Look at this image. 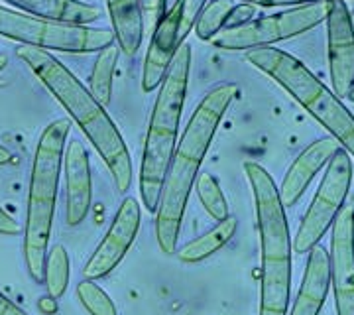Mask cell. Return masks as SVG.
<instances>
[{"instance_id":"obj_34","label":"cell","mask_w":354,"mask_h":315,"mask_svg":"<svg viewBox=\"0 0 354 315\" xmlns=\"http://www.w3.org/2000/svg\"><path fill=\"white\" fill-rule=\"evenodd\" d=\"M6 65H8V57L0 53V71H4V69H6Z\"/></svg>"},{"instance_id":"obj_20","label":"cell","mask_w":354,"mask_h":315,"mask_svg":"<svg viewBox=\"0 0 354 315\" xmlns=\"http://www.w3.org/2000/svg\"><path fill=\"white\" fill-rule=\"evenodd\" d=\"M118 55H120V50H118L116 42L99 51L95 65H93V71H91V79H88L91 95L101 102L104 109L111 105V99H113V79Z\"/></svg>"},{"instance_id":"obj_27","label":"cell","mask_w":354,"mask_h":315,"mask_svg":"<svg viewBox=\"0 0 354 315\" xmlns=\"http://www.w3.org/2000/svg\"><path fill=\"white\" fill-rule=\"evenodd\" d=\"M140 4L144 12V24H148L153 30L158 22L164 18L165 2L164 0H140Z\"/></svg>"},{"instance_id":"obj_14","label":"cell","mask_w":354,"mask_h":315,"mask_svg":"<svg viewBox=\"0 0 354 315\" xmlns=\"http://www.w3.org/2000/svg\"><path fill=\"white\" fill-rule=\"evenodd\" d=\"M179 22H181V10L177 4L169 12L164 14V18L152 30V39L146 51L144 69H142L144 93H152L162 85L177 50L181 48V44H185L179 38Z\"/></svg>"},{"instance_id":"obj_15","label":"cell","mask_w":354,"mask_h":315,"mask_svg":"<svg viewBox=\"0 0 354 315\" xmlns=\"http://www.w3.org/2000/svg\"><path fill=\"white\" fill-rule=\"evenodd\" d=\"M342 146L333 138L325 136L315 142H311L290 165L288 174L283 176V181L278 188L279 199L283 203V207H293L297 201L304 197L305 189L309 188V183L313 181V177L329 164L330 158L341 150Z\"/></svg>"},{"instance_id":"obj_11","label":"cell","mask_w":354,"mask_h":315,"mask_svg":"<svg viewBox=\"0 0 354 315\" xmlns=\"http://www.w3.org/2000/svg\"><path fill=\"white\" fill-rule=\"evenodd\" d=\"M327 24V63L333 91L339 99L354 87V22L346 0H333Z\"/></svg>"},{"instance_id":"obj_13","label":"cell","mask_w":354,"mask_h":315,"mask_svg":"<svg viewBox=\"0 0 354 315\" xmlns=\"http://www.w3.org/2000/svg\"><path fill=\"white\" fill-rule=\"evenodd\" d=\"M65 174V223L77 227L85 221L93 205V181L91 164L85 144L81 140H69L64 154Z\"/></svg>"},{"instance_id":"obj_35","label":"cell","mask_w":354,"mask_h":315,"mask_svg":"<svg viewBox=\"0 0 354 315\" xmlns=\"http://www.w3.org/2000/svg\"><path fill=\"white\" fill-rule=\"evenodd\" d=\"M346 99H348V101H351V102H354V87L351 89V93L346 95Z\"/></svg>"},{"instance_id":"obj_18","label":"cell","mask_w":354,"mask_h":315,"mask_svg":"<svg viewBox=\"0 0 354 315\" xmlns=\"http://www.w3.org/2000/svg\"><path fill=\"white\" fill-rule=\"evenodd\" d=\"M16 8L24 10L32 16H41L57 22L69 24H93L101 18V10L93 4L81 0H6Z\"/></svg>"},{"instance_id":"obj_26","label":"cell","mask_w":354,"mask_h":315,"mask_svg":"<svg viewBox=\"0 0 354 315\" xmlns=\"http://www.w3.org/2000/svg\"><path fill=\"white\" fill-rule=\"evenodd\" d=\"M258 16V6L248 4V2H242V4H234V8L228 14L227 22L223 30H230V28H239V26L248 24L250 20H254Z\"/></svg>"},{"instance_id":"obj_29","label":"cell","mask_w":354,"mask_h":315,"mask_svg":"<svg viewBox=\"0 0 354 315\" xmlns=\"http://www.w3.org/2000/svg\"><path fill=\"white\" fill-rule=\"evenodd\" d=\"M20 233V223L14 219L12 215L6 213L2 207H0V235L4 237H14Z\"/></svg>"},{"instance_id":"obj_2","label":"cell","mask_w":354,"mask_h":315,"mask_svg":"<svg viewBox=\"0 0 354 315\" xmlns=\"http://www.w3.org/2000/svg\"><path fill=\"white\" fill-rule=\"evenodd\" d=\"M16 55L26 63V67L36 75L39 83L50 91L53 99L64 107L69 118L83 130L95 152L109 168L118 193H127L132 186V158L111 114L50 51L20 46L16 48Z\"/></svg>"},{"instance_id":"obj_30","label":"cell","mask_w":354,"mask_h":315,"mask_svg":"<svg viewBox=\"0 0 354 315\" xmlns=\"http://www.w3.org/2000/svg\"><path fill=\"white\" fill-rule=\"evenodd\" d=\"M0 315H28L22 309V307H18L16 303L10 302L4 294H0Z\"/></svg>"},{"instance_id":"obj_28","label":"cell","mask_w":354,"mask_h":315,"mask_svg":"<svg viewBox=\"0 0 354 315\" xmlns=\"http://www.w3.org/2000/svg\"><path fill=\"white\" fill-rule=\"evenodd\" d=\"M254 6H307L317 2H333V0H242Z\"/></svg>"},{"instance_id":"obj_9","label":"cell","mask_w":354,"mask_h":315,"mask_svg":"<svg viewBox=\"0 0 354 315\" xmlns=\"http://www.w3.org/2000/svg\"><path fill=\"white\" fill-rule=\"evenodd\" d=\"M351 183H353V158L344 148H341L330 158L319 189L311 199V205L305 211L304 221L291 242L293 251L307 254L315 244L321 242L327 231L333 227L339 211L344 207Z\"/></svg>"},{"instance_id":"obj_22","label":"cell","mask_w":354,"mask_h":315,"mask_svg":"<svg viewBox=\"0 0 354 315\" xmlns=\"http://www.w3.org/2000/svg\"><path fill=\"white\" fill-rule=\"evenodd\" d=\"M48 294L53 300L64 298L69 286V254L64 244H55L48 252V260H46V282Z\"/></svg>"},{"instance_id":"obj_5","label":"cell","mask_w":354,"mask_h":315,"mask_svg":"<svg viewBox=\"0 0 354 315\" xmlns=\"http://www.w3.org/2000/svg\"><path fill=\"white\" fill-rule=\"evenodd\" d=\"M191 75V46L185 42L177 50L153 102L148 132L144 140L142 164H140V195L142 205L158 211L160 195L164 189L165 174L177 144V130L187 97Z\"/></svg>"},{"instance_id":"obj_6","label":"cell","mask_w":354,"mask_h":315,"mask_svg":"<svg viewBox=\"0 0 354 315\" xmlns=\"http://www.w3.org/2000/svg\"><path fill=\"white\" fill-rule=\"evenodd\" d=\"M246 62L283 89L293 101L323 126L354 158V114L344 102L315 77L304 62L279 48H260L246 53Z\"/></svg>"},{"instance_id":"obj_12","label":"cell","mask_w":354,"mask_h":315,"mask_svg":"<svg viewBox=\"0 0 354 315\" xmlns=\"http://www.w3.org/2000/svg\"><path fill=\"white\" fill-rule=\"evenodd\" d=\"M330 235V284L337 315H354V209L344 205Z\"/></svg>"},{"instance_id":"obj_10","label":"cell","mask_w":354,"mask_h":315,"mask_svg":"<svg viewBox=\"0 0 354 315\" xmlns=\"http://www.w3.org/2000/svg\"><path fill=\"white\" fill-rule=\"evenodd\" d=\"M140 221H142L140 203L134 197H127L120 203L106 235L102 237L99 246L87 260L83 268V276L87 280H101L109 276L130 251L140 231Z\"/></svg>"},{"instance_id":"obj_16","label":"cell","mask_w":354,"mask_h":315,"mask_svg":"<svg viewBox=\"0 0 354 315\" xmlns=\"http://www.w3.org/2000/svg\"><path fill=\"white\" fill-rule=\"evenodd\" d=\"M304 282L295 296L293 307L288 315H319L330 288V258L329 251L319 242L307 252Z\"/></svg>"},{"instance_id":"obj_19","label":"cell","mask_w":354,"mask_h":315,"mask_svg":"<svg viewBox=\"0 0 354 315\" xmlns=\"http://www.w3.org/2000/svg\"><path fill=\"white\" fill-rule=\"evenodd\" d=\"M236 228H239L236 217H230L228 215L227 219L216 221V225L211 231H207L205 235L187 242L185 246H181L177 251V258L181 262H185V264H197V262H201V260H205V258H209L215 252L221 251L228 240L234 237Z\"/></svg>"},{"instance_id":"obj_32","label":"cell","mask_w":354,"mask_h":315,"mask_svg":"<svg viewBox=\"0 0 354 315\" xmlns=\"http://www.w3.org/2000/svg\"><path fill=\"white\" fill-rule=\"evenodd\" d=\"M14 162V154L6 146H2L0 144V165H6V164H12Z\"/></svg>"},{"instance_id":"obj_31","label":"cell","mask_w":354,"mask_h":315,"mask_svg":"<svg viewBox=\"0 0 354 315\" xmlns=\"http://www.w3.org/2000/svg\"><path fill=\"white\" fill-rule=\"evenodd\" d=\"M39 309L44 312V314H48V315H53L55 312H57V303H55V300L53 298H41L39 300Z\"/></svg>"},{"instance_id":"obj_21","label":"cell","mask_w":354,"mask_h":315,"mask_svg":"<svg viewBox=\"0 0 354 315\" xmlns=\"http://www.w3.org/2000/svg\"><path fill=\"white\" fill-rule=\"evenodd\" d=\"M232 8H234L232 0H209L193 26V32L197 34V38L203 42H211L225 28V22Z\"/></svg>"},{"instance_id":"obj_23","label":"cell","mask_w":354,"mask_h":315,"mask_svg":"<svg viewBox=\"0 0 354 315\" xmlns=\"http://www.w3.org/2000/svg\"><path fill=\"white\" fill-rule=\"evenodd\" d=\"M195 189L199 195V201L205 207V211L211 215L215 221H223L228 217V205L225 193L221 189V183L216 181L213 174H199L195 179Z\"/></svg>"},{"instance_id":"obj_24","label":"cell","mask_w":354,"mask_h":315,"mask_svg":"<svg viewBox=\"0 0 354 315\" xmlns=\"http://www.w3.org/2000/svg\"><path fill=\"white\" fill-rule=\"evenodd\" d=\"M77 298L91 315H118L111 296L95 280H83L77 286Z\"/></svg>"},{"instance_id":"obj_17","label":"cell","mask_w":354,"mask_h":315,"mask_svg":"<svg viewBox=\"0 0 354 315\" xmlns=\"http://www.w3.org/2000/svg\"><path fill=\"white\" fill-rule=\"evenodd\" d=\"M106 10L113 24L114 42L127 57L138 53L144 39V12L140 0H106Z\"/></svg>"},{"instance_id":"obj_7","label":"cell","mask_w":354,"mask_h":315,"mask_svg":"<svg viewBox=\"0 0 354 315\" xmlns=\"http://www.w3.org/2000/svg\"><path fill=\"white\" fill-rule=\"evenodd\" d=\"M0 36L44 51L95 53L114 44L113 30L57 22L0 6Z\"/></svg>"},{"instance_id":"obj_3","label":"cell","mask_w":354,"mask_h":315,"mask_svg":"<svg viewBox=\"0 0 354 315\" xmlns=\"http://www.w3.org/2000/svg\"><path fill=\"white\" fill-rule=\"evenodd\" d=\"M244 174L254 195L260 237V312L258 315H288L291 290V237L286 207L268 170L244 162Z\"/></svg>"},{"instance_id":"obj_4","label":"cell","mask_w":354,"mask_h":315,"mask_svg":"<svg viewBox=\"0 0 354 315\" xmlns=\"http://www.w3.org/2000/svg\"><path fill=\"white\" fill-rule=\"evenodd\" d=\"M69 130L71 125L67 118L51 120L39 134L30 168L24 223V260L28 274L36 284L46 282V260L50 252L48 246Z\"/></svg>"},{"instance_id":"obj_8","label":"cell","mask_w":354,"mask_h":315,"mask_svg":"<svg viewBox=\"0 0 354 315\" xmlns=\"http://www.w3.org/2000/svg\"><path fill=\"white\" fill-rule=\"evenodd\" d=\"M330 2H317L307 6H293L290 10L254 18L248 24L221 30L209 44L215 50L223 51H250L270 48L278 42L297 38L315 26L325 22Z\"/></svg>"},{"instance_id":"obj_25","label":"cell","mask_w":354,"mask_h":315,"mask_svg":"<svg viewBox=\"0 0 354 315\" xmlns=\"http://www.w3.org/2000/svg\"><path fill=\"white\" fill-rule=\"evenodd\" d=\"M209 0H179V10H181V22H179V38L181 42H185L189 32L195 26V20L197 16L201 14V10L205 8Z\"/></svg>"},{"instance_id":"obj_33","label":"cell","mask_w":354,"mask_h":315,"mask_svg":"<svg viewBox=\"0 0 354 315\" xmlns=\"http://www.w3.org/2000/svg\"><path fill=\"white\" fill-rule=\"evenodd\" d=\"M164 2H165V12H169L174 6H177V2H179V0H164Z\"/></svg>"},{"instance_id":"obj_1","label":"cell","mask_w":354,"mask_h":315,"mask_svg":"<svg viewBox=\"0 0 354 315\" xmlns=\"http://www.w3.org/2000/svg\"><path fill=\"white\" fill-rule=\"evenodd\" d=\"M239 97L234 83H218L207 91L197 109L191 114L165 174L164 189L158 203L156 239L164 254H174L181 231V221L189 201L193 183L199 176L203 160L211 148L216 130L232 101Z\"/></svg>"}]
</instances>
